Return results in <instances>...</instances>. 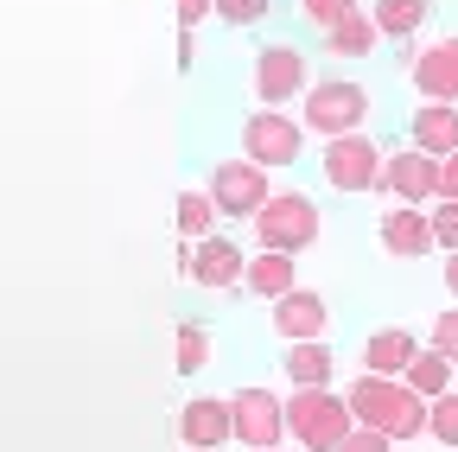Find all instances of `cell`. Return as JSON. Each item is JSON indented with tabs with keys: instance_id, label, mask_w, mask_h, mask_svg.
<instances>
[{
	"instance_id": "cell-1",
	"label": "cell",
	"mask_w": 458,
	"mask_h": 452,
	"mask_svg": "<svg viewBox=\"0 0 458 452\" xmlns=\"http://www.w3.org/2000/svg\"><path fill=\"white\" fill-rule=\"evenodd\" d=\"M344 408H351L357 427L388 433L394 446L427 433V402H420V395L401 382V376H357L351 388H344Z\"/></svg>"
},
{
	"instance_id": "cell-2",
	"label": "cell",
	"mask_w": 458,
	"mask_h": 452,
	"mask_svg": "<svg viewBox=\"0 0 458 452\" xmlns=\"http://www.w3.org/2000/svg\"><path fill=\"white\" fill-rule=\"evenodd\" d=\"M363 122H369V90L363 83H351V77L306 83V96H300V128L306 134L337 141V134H363Z\"/></svg>"
},
{
	"instance_id": "cell-3",
	"label": "cell",
	"mask_w": 458,
	"mask_h": 452,
	"mask_svg": "<svg viewBox=\"0 0 458 452\" xmlns=\"http://www.w3.org/2000/svg\"><path fill=\"white\" fill-rule=\"evenodd\" d=\"M351 408H344L337 388H293L286 395V439L300 452H331L344 433H351Z\"/></svg>"
},
{
	"instance_id": "cell-4",
	"label": "cell",
	"mask_w": 458,
	"mask_h": 452,
	"mask_svg": "<svg viewBox=\"0 0 458 452\" xmlns=\"http://www.w3.org/2000/svg\"><path fill=\"white\" fill-rule=\"evenodd\" d=\"M249 223H255V243L274 249V255H300V249H312L318 230H325V217H318V204H312L306 192H280V198H267Z\"/></svg>"
},
{
	"instance_id": "cell-5",
	"label": "cell",
	"mask_w": 458,
	"mask_h": 452,
	"mask_svg": "<svg viewBox=\"0 0 458 452\" xmlns=\"http://www.w3.org/2000/svg\"><path fill=\"white\" fill-rule=\"evenodd\" d=\"M229 439H236L242 452H261V446H280L286 439V402L274 388L249 382L229 395Z\"/></svg>"
},
{
	"instance_id": "cell-6",
	"label": "cell",
	"mask_w": 458,
	"mask_h": 452,
	"mask_svg": "<svg viewBox=\"0 0 458 452\" xmlns=\"http://www.w3.org/2000/svg\"><path fill=\"white\" fill-rule=\"evenodd\" d=\"M306 83H312V71H306V51H300V45L274 38V45H261V51H255L249 90H255V102H261V108L300 102V96H306Z\"/></svg>"
},
{
	"instance_id": "cell-7",
	"label": "cell",
	"mask_w": 458,
	"mask_h": 452,
	"mask_svg": "<svg viewBox=\"0 0 458 452\" xmlns=\"http://www.w3.org/2000/svg\"><path fill=\"white\" fill-rule=\"evenodd\" d=\"M300 153H306L300 115H286V108H255V115L242 122V159H255L261 173H274V166H293Z\"/></svg>"
},
{
	"instance_id": "cell-8",
	"label": "cell",
	"mask_w": 458,
	"mask_h": 452,
	"mask_svg": "<svg viewBox=\"0 0 458 452\" xmlns=\"http://www.w3.org/2000/svg\"><path fill=\"white\" fill-rule=\"evenodd\" d=\"M204 192H210L216 217H229V223H236V217H255V210L274 198V185H267V173H261L255 159H216Z\"/></svg>"
},
{
	"instance_id": "cell-9",
	"label": "cell",
	"mask_w": 458,
	"mask_h": 452,
	"mask_svg": "<svg viewBox=\"0 0 458 452\" xmlns=\"http://www.w3.org/2000/svg\"><path fill=\"white\" fill-rule=\"evenodd\" d=\"M318 173H325L331 192H376V179H382V147H376L369 134H337V141H325Z\"/></svg>"
},
{
	"instance_id": "cell-10",
	"label": "cell",
	"mask_w": 458,
	"mask_h": 452,
	"mask_svg": "<svg viewBox=\"0 0 458 452\" xmlns=\"http://www.w3.org/2000/svg\"><path fill=\"white\" fill-rule=\"evenodd\" d=\"M179 268H185V280H191V287L229 294V287H242V268H249V255H242L236 243H229V236H204V243L179 249Z\"/></svg>"
},
{
	"instance_id": "cell-11",
	"label": "cell",
	"mask_w": 458,
	"mask_h": 452,
	"mask_svg": "<svg viewBox=\"0 0 458 452\" xmlns=\"http://www.w3.org/2000/svg\"><path fill=\"white\" fill-rule=\"evenodd\" d=\"M376 192H388L394 204H433L439 198V159H427V153H414V147H394L388 159H382V179H376Z\"/></svg>"
},
{
	"instance_id": "cell-12",
	"label": "cell",
	"mask_w": 458,
	"mask_h": 452,
	"mask_svg": "<svg viewBox=\"0 0 458 452\" xmlns=\"http://www.w3.org/2000/svg\"><path fill=\"white\" fill-rule=\"evenodd\" d=\"M408 83H414L427 102H458V32H452V38H433V45H414Z\"/></svg>"
},
{
	"instance_id": "cell-13",
	"label": "cell",
	"mask_w": 458,
	"mask_h": 452,
	"mask_svg": "<svg viewBox=\"0 0 458 452\" xmlns=\"http://www.w3.org/2000/svg\"><path fill=\"white\" fill-rule=\"evenodd\" d=\"M274 331H280V345H306V337H325V331H331V300L312 294V287L280 294V300H274Z\"/></svg>"
},
{
	"instance_id": "cell-14",
	"label": "cell",
	"mask_w": 458,
	"mask_h": 452,
	"mask_svg": "<svg viewBox=\"0 0 458 452\" xmlns=\"http://www.w3.org/2000/svg\"><path fill=\"white\" fill-rule=\"evenodd\" d=\"M179 446L185 452H229V402L223 395H191L179 408Z\"/></svg>"
},
{
	"instance_id": "cell-15",
	"label": "cell",
	"mask_w": 458,
	"mask_h": 452,
	"mask_svg": "<svg viewBox=\"0 0 458 452\" xmlns=\"http://www.w3.org/2000/svg\"><path fill=\"white\" fill-rule=\"evenodd\" d=\"M408 147L427 153V159L458 153V102H420L408 115Z\"/></svg>"
},
{
	"instance_id": "cell-16",
	"label": "cell",
	"mask_w": 458,
	"mask_h": 452,
	"mask_svg": "<svg viewBox=\"0 0 458 452\" xmlns=\"http://www.w3.org/2000/svg\"><path fill=\"white\" fill-rule=\"evenodd\" d=\"M382 255H394V261H420V255H433V223H427V210H414V204H394L388 217H382Z\"/></svg>"
},
{
	"instance_id": "cell-17",
	"label": "cell",
	"mask_w": 458,
	"mask_h": 452,
	"mask_svg": "<svg viewBox=\"0 0 458 452\" xmlns=\"http://www.w3.org/2000/svg\"><path fill=\"white\" fill-rule=\"evenodd\" d=\"M414 351H420V337L408 325H382L363 337V376H401L414 363Z\"/></svg>"
},
{
	"instance_id": "cell-18",
	"label": "cell",
	"mask_w": 458,
	"mask_h": 452,
	"mask_svg": "<svg viewBox=\"0 0 458 452\" xmlns=\"http://www.w3.org/2000/svg\"><path fill=\"white\" fill-rule=\"evenodd\" d=\"M369 26H376V38H394V45H408L427 20H433V0H369Z\"/></svg>"
},
{
	"instance_id": "cell-19",
	"label": "cell",
	"mask_w": 458,
	"mask_h": 452,
	"mask_svg": "<svg viewBox=\"0 0 458 452\" xmlns=\"http://www.w3.org/2000/svg\"><path fill=\"white\" fill-rule=\"evenodd\" d=\"M242 287L255 294V300H280V294H293L300 287V268H293V255H274V249H261V255H249V268H242Z\"/></svg>"
},
{
	"instance_id": "cell-20",
	"label": "cell",
	"mask_w": 458,
	"mask_h": 452,
	"mask_svg": "<svg viewBox=\"0 0 458 452\" xmlns=\"http://www.w3.org/2000/svg\"><path fill=\"white\" fill-rule=\"evenodd\" d=\"M286 376H293V388H331V376H337V357H331V345L325 337H306V345H286Z\"/></svg>"
},
{
	"instance_id": "cell-21",
	"label": "cell",
	"mask_w": 458,
	"mask_h": 452,
	"mask_svg": "<svg viewBox=\"0 0 458 452\" xmlns=\"http://www.w3.org/2000/svg\"><path fill=\"white\" fill-rule=\"evenodd\" d=\"M401 382H408L420 402H433V395H445V388L458 382V363H445L439 351H427V345H420V351H414V363L401 370Z\"/></svg>"
},
{
	"instance_id": "cell-22",
	"label": "cell",
	"mask_w": 458,
	"mask_h": 452,
	"mask_svg": "<svg viewBox=\"0 0 458 452\" xmlns=\"http://www.w3.org/2000/svg\"><path fill=\"white\" fill-rule=\"evenodd\" d=\"M376 45H382V38H376V26H369L363 7H357V13H344V20L325 32V51H331V58H369Z\"/></svg>"
},
{
	"instance_id": "cell-23",
	"label": "cell",
	"mask_w": 458,
	"mask_h": 452,
	"mask_svg": "<svg viewBox=\"0 0 458 452\" xmlns=\"http://www.w3.org/2000/svg\"><path fill=\"white\" fill-rule=\"evenodd\" d=\"M172 223H179V236L185 243H204V236H216V204H210V192H179V204H172Z\"/></svg>"
},
{
	"instance_id": "cell-24",
	"label": "cell",
	"mask_w": 458,
	"mask_h": 452,
	"mask_svg": "<svg viewBox=\"0 0 458 452\" xmlns=\"http://www.w3.org/2000/svg\"><path fill=\"white\" fill-rule=\"evenodd\" d=\"M172 363H179V376H198V370L210 363V331H204L198 319L179 325V337H172Z\"/></svg>"
},
{
	"instance_id": "cell-25",
	"label": "cell",
	"mask_w": 458,
	"mask_h": 452,
	"mask_svg": "<svg viewBox=\"0 0 458 452\" xmlns=\"http://www.w3.org/2000/svg\"><path fill=\"white\" fill-rule=\"evenodd\" d=\"M427 433L452 452L458 446V388H445V395H433V402H427Z\"/></svg>"
},
{
	"instance_id": "cell-26",
	"label": "cell",
	"mask_w": 458,
	"mask_h": 452,
	"mask_svg": "<svg viewBox=\"0 0 458 452\" xmlns=\"http://www.w3.org/2000/svg\"><path fill=\"white\" fill-rule=\"evenodd\" d=\"M267 7H274V0H210V13H216L223 26H261Z\"/></svg>"
},
{
	"instance_id": "cell-27",
	"label": "cell",
	"mask_w": 458,
	"mask_h": 452,
	"mask_svg": "<svg viewBox=\"0 0 458 452\" xmlns=\"http://www.w3.org/2000/svg\"><path fill=\"white\" fill-rule=\"evenodd\" d=\"M363 0H300V13H306V26H318V32H331L344 13H357Z\"/></svg>"
},
{
	"instance_id": "cell-28",
	"label": "cell",
	"mask_w": 458,
	"mask_h": 452,
	"mask_svg": "<svg viewBox=\"0 0 458 452\" xmlns=\"http://www.w3.org/2000/svg\"><path fill=\"white\" fill-rule=\"evenodd\" d=\"M427 223H433V243H439L445 255H458V204H452V198H439V204L427 210Z\"/></svg>"
},
{
	"instance_id": "cell-29",
	"label": "cell",
	"mask_w": 458,
	"mask_h": 452,
	"mask_svg": "<svg viewBox=\"0 0 458 452\" xmlns=\"http://www.w3.org/2000/svg\"><path fill=\"white\" fill-rule=\"evenodd\" d=\"M427 351H439L445 363H458V306H445L439 319H433V345Z\"/></svg>"
},
{
	"instance_id": "cell-30",
	"label": "cell",
	"mask_w": 458,
	"mask_h": 452,
	"mask_svg": "<svg viewBox=\"0 0 458 452\" xmlns=\"http://www.w3.org/2000/svg\"><path fill=\"white\" fill-rule=\"evenodd\" d=\"M331 452H394V439H388V433H369V427H351Z\"/></svg>"
},
{
	"instance_id": "cell-31",
	"label": "cell",
	"mask_w": 458,
	"mask_h": 452,
	"mask_svg": "<svg viewBox=\"0 0 458 452\" xmlns=\"http://www.w3.org/2000/svg\"><path fill=\"white\" fill-rule=\"evenodd\" d=\"M172 13H179V32H191L198 20H210V0H172Z\"/></svg>"
},
{
	"instance_id": "cell-32",
	"label": "cell",
	"mask_w": 458,
	"mask_h": 452,
	"mask_svg": "<svg viewBox=\"0 0 458 452\" xmlns=\"http://www.w3.org/2000/svg\"><path fill=\"white\" fill-rule=\"evenodd\" d=\"M439 198H452V204H458V153H445V159H439ZM439 198H433V204H439Z\"/></svg>"
},
{
	"instance_id": "cell-33",
	"label": "cell",
	"mask_w": 458,
	"mask_h": 452,
	"mask_svg": "<svg viewBox=\"0 0 458 452\" xmlns=\"http://www.w3.org/2000/svg\"><path fill=\"white\" fill-rule=\"evenodd\" d=\"M445 294L458 300V255H445Z\"/></svg>"
},
{
	"instance_id": "cell-34",
	"label": "cell",
	"mask_w": 458,
	"mask_h": 452,
	"mask_svg": "<svg viewBox=\"0 0 458 452\" xmlns=\"http://www.w3.org/2000/svg\"><path fill=\"white\" fill-rule=\"evenodd\" d=\"M261 452H286V446H261Z\"/></svg>"
},
{
	"instance_id": "cell-35",
	"label": "cell",
	"mask_w": 458,
	"mask_h": 452,
	"mask_svg": "<svg viewBox=\"0 0 458 452\" xmlns=\"http://www.w3.org/2000/svg\"><path fill=\"white\" fill-rule=\"evenodd\" d=\"M452 388H458V382H452Z\"/></svg>"
},
{
	"instance_id": "cell-36",
	"label": "cell",
	"mask_w": 458,
	"mask_h": 452,
	"mask_svg": "<svg viewBox=\"0 0 458 452\" xmlns=\"http://www.w3.org/2000/svg\"><path fill=\"white\" fill-rule=\"evenodd\" d=\"M452 452H458V446H452Z\"/></svg>"
}]
</instances>
